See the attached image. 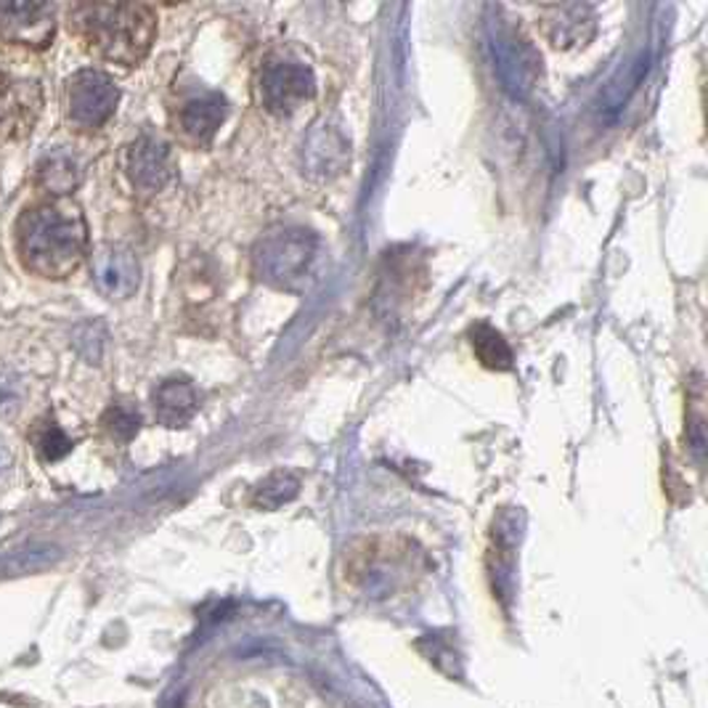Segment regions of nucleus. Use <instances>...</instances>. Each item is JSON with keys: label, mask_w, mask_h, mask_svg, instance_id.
Returning <instances> with one entry per match:
<instances>
[{"label": "nucleus", "mask_w": 708, "mask_h": 708, "mask_svg": "<svg viewBox=\"0 0 708 708\" xmlns=\"http://www.w3.org/2000/svg\"><path fill=\"white\" fill-rule=\"evenodd\" d=\"M128 175L138 191H160L173 175L171 147L154 133L138 136L128 149Z\"/></svg>", "instance_id": "1a4fd4ad"}, {"label": "nucleus", "mask_w": 708, "mask_h": 708, "mask_svg": "<svg viewBox=\"0 0 708 708\" xmlns=\"http://www.w3.org/2000/svg\"><path fill=\"white\" fill-rule=\"evenodd\" d=\"M316 256V236L306 228H276L258 241L252 252L258 280L271 287H295L311 269Z\"/></svg>", "instance_id": "20e7f679"}, {"label": "nucleus", "mask_w": 708, "mask_h": 708, "mask_svg": "<svg viewBox=\"0 0 708 708\" xmlns=\"http://www.w3.org/2000/svg\"><path fill=\"white\" fill-rule=\"evenodd\" d=\"M154 414L165 427H184L189 425L199 409V393L189 380L173 377L157 385L154 396Z\"/></svg>", "instance_id": "f8f14e48"}, {"label": "nucleus", "mask_w": 708, "mask_h": 708, "mask_svg": "<svg viewBox=\"0 0 708 708\" xmlns=\"http://www.w3.org/2000/svg\"><path fill=\"white\" fill-rule=\"evenodd\" d=\"M0 35L29 46H46L53 35V9L46 3H0Z\"/></svg>", "instance_id": "9b49d317"}, {"label": "nucleus", "mask_w": 708, "mask_h": 708, "mask_svg": "<svg viewBox=\"0 0 708 708\" xmlns=\"http://www.w3.org/2000/svg\"><path fill=\"white\" fill-rule=\"evenodd\" d=\"M345 160H348L345 138L330 125H319L306 144V162L311 165V173L335 175L340 173Z\"/></svg>", "instance_id": "4468645a"}, {"label": "nucleus", "mask_w": 708, "mask_h": 708, "mask_svg": "<svg viewBox=\"0 0 708 708\" xmlns=\"http://www.w3.org/2000/svg\"><path fill=\"white\" fill-rule=\"evenodd\" d=\"M88 228L72 204H44L20 223L22 256L44 276H64L86 256Z\"/></svg>", "instance_id": "f257e3e1"}, {"label": "nucleus", "mask_w": 708, "mask_h": 708, "mask_svg": "<svg viewBox=\"0 0 708 708\" xmlns=\"http://www.w3.org/2000/svg\"><path fill=\"white\" fill-rule=\"evenodd\" d=\"M75 22L101 59L123 66L141 62L157 35L154 11L141 3L77 5Z\"/></svg>", "instance_id": "f03ea898"}, {"label": "nucleus", "mask_w": 708, "mask_h": 708, "mask_svg": "<svg viewBox=\"0 0 708 708\" xmlns=\"http://www.w3.org/2000/svg\"><path fill=\"white\" fill-rule=\"evenodd\" d=\"M90 269H94V282L99 287V293L112 300L131 298L138 289V282H141L138 258L123 245L99 247Z\"/></svg>", "instance_id": "6e6552de"}, {"label": "nucleus", "mask_w": 708, "mask_h": 708, "mask_svg": "<svg viewBox=\"0 0 708 708\" xmlns=\"http://www.w3.org/2000/svg\"><path fill=\"white\" fill-rule=\"evenodd\" d=\"M226 120V99L215 90L197 88L178 107V128L191 144H210Z\"/></svg>", "instance_id": "9d476101"}, {"label": "nucleus", "mask_w": 708, "mask_h": 708, "mask_svg": "<svg viewBox=\"0 0 708 708\" xmlns=\"http://www.w3.org/2000/svg\"><path fill=\"white\" fill-rule=\"evenodd\" d=\"M470 345L475 350L477 361H481L486 369H494V372H510L516 367V356H512L510 343L505 340L501 332H496L492 324L477 322L470 330Z\"/></svg>", "instance_id": "f3484780"}, {"label": "nucleus", "mask_w": 708, "mask_h": 708, "mask_svg": "<svg viewBox=\"0 0 708 708\" xmlns=\"http://www.w3.org/2000/svg\"><path fill=\"white\" fill-rule=\"evenodd\" d=\"M40 107L38 88L29 83H20L14 90H9L5 96H0V128L14 131V136L27 133L33 125L35 114Z\"/></svg>", "instance_id": "dca6fc26"}, {"label": "nucleus", "mask_w": 708, "mask_h": 708, "mask_svg": "<svg viewBox=\"0 0 708 708\" xmlns=\"http://www.w3.org/2000/svg\"><path fill=\"white\" fill-rule=\"evenodd\" d=\"M38 181L46 191L57 194V197H64V194L75 191L77 186H80L83 181L80 160L64 147L51 149L44 160H40Z\"/></svg>", "instance_id": "2eb2a0df"}, {"label": "nucleus", "mask_w": 708, "mask_h": 708, "mask_svg": "<svg viewBox=\"0 0 708 708\" xmlns=\"http://www.w3.org/2000/svg\"><path fill=\"white\" fill-rule=\"evenodd\" d=\"M120 90L99 70H83L66 83V112L70 120L83 131H96L114 114Z\"/></svg>", "instance_id": "423d86ee"}, {"label": "nucleus", "mask_w": 708, "mask_h": 708, "mask_svg": "<svg viewBox=\"0 0 708 708\" xmlns=\"http://www.w3.org/2000/svg\"><path fill=\"white\" fill-rule=\"evenodd\" d=\"M104 427L117 440H131L138 433V427H141V414L131 403H114L104 414Z\"/></svg>", "instance_id": "aec40b11"}, {"label": "nucleus", "mask_w": 708, "mask_h": 708, "mask_svg": "<svg viewBox=\"0 0 708 708\" xmlns=\"http://www.w3.org/2000/svg\"><path fill=\"white\" fill-rule=\"evenodd\" d=\"M9 468H11V454H9V449H5L3 440H0V475H3Z\"/></svg>", "instance_id": "4be33fe9"}, {"label": "nucleus", "mask_w": 708, "mask_h": 708, "mask_svg": "<svg viewBox=\"0 0 708 708\" xmlns=\"http://www.w3.org/2000/svg\"><path fill=\"white\" fill-rule=\"evenodd\" d=\"M16 407H20V385L0 377V411H14Z\"/></svg>", "instance_id": "412c9836"}, {"label": "nucleus", "mask_w": 708, "mask_h": 708, "mask_svg": "<svg viewBox=\"0 0 708 708\" xmlns=\"http://www.w3.org/2000/svg\"><path fill=\"white\" fill-rule=\"evenodd\" d=\"M33 440H35V449H38V457L46 459V462H57V459L66 457L72 449V440L66 438L64 430L53 425V422H38V427H35L33 433Z\"/></svg>", "instance_id": "6ab92c4d"}, {"label": "nucleus", "mask_w": 708, "mask_h": 708, "mask_svg": "<svg viewBox=\"0 0 708 708\" xmlns=\"http://www.w3.org/2000/svg\"><path fill=\"white\" fill-rule=\"evenodd\" d=\"M204 708H343L319 687L284 669H250L226 676Z\"/></svg>", "instance_id": "7ed1b4c3"}, {"label": "nucleus", "mask_w": 708, "mask_h": 708, "mask_svg": "<svg viewBox=\"0 0 708 708\" xmlns=\"http://www.w3.org/2000/svg\"><path fill=\"white\" fill-rule=\"evenodd\" d=\"M316 90L311 66L293 57H271L260 70V101L269 112L289 114Z\"/></svg>", "instance_id": "39448f33"}, {"label": "nucleus", "mask_w": 708, "mask_h": 708, "mask_svg": "<svg viewBox=\"0 0 708 708\" xmlns=\"http://www.w3.org/2000/svg\"><path fill=\"white\" fill-rule=\"evenodd\" d=\"M547 14V35L555 46H579L595 33V14L589 5H552Z\"/></svg>", "instance_id": "ddd939ff"}, {"label": "nucleus", "mask_w": 708, "mask_h": 708, "mask_svg": "<svg viewBox=\"0 0 708 708\" xmlns=\"http://www.w3.org/2000/svg\"><path fill=\"white\" fill-rule=\"evenodd\" d=\"M492 48L496 70H499L505 86L518 96L531 94L538 75H542V57L531 46V40L523 38L516 27L496 24V29L492 33Z\"/></svg>", "instance_id": "0eeeda50"}, {"label": "nucleus", "mask_w": 708, "mask_h": 708, "mask_svg": "<svg viewBox=\"0 0 708 708\" xmlns=\"http://www.w3.org/2000/svg\"><path fill=\"white\" fill-rule=\"evenodd\" d=\"M298 488H300L298 477H295L293 472L280 470L260 483L256 501L263 507H280V505H284V501L293 499V496L298 494Z\"/></svg>", "instance_id": "a211bd4d"}]
</instances>
